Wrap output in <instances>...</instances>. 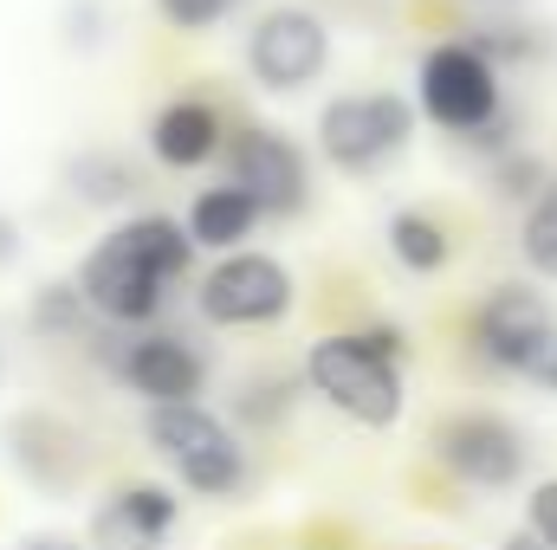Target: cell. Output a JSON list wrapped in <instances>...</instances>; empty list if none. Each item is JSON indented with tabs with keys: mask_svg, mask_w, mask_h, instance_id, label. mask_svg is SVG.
I'll list each match as a JSON object with an SVG mask.
<instances>
[{
	"mask_svg": "<svg viewBox=\"0 0 557 550\" xmlns=\"http://www.w3.org/2000/svg\"><path fill=\"white\" fill-rule=\"evenodd\" d=\"M403 330L396 324H376V330H337V337H318L305 350V383L318 402L357 421V427H396L409 409V383H403Z\"/></svg>",
	"mask_w": 557,
	"mask_h": 550,
	"instance_id": "obj_1",
	"label": "cell"
},
{
	"mask_svg": "<svg viewBox=\"0 0 557 550\" xmlns=\"http://www.w3.org/2000/svg\"><path fill=\"white\" fill-rule=\"evenodd\" d=\"M143 434L156 447V460L201 499H240L253 466H247V447L240 434L208 414L201 402H175V409H149L143 414Z\"/></svg>",
	"mask_w": 557,
	"mask_h": 550,
	"instance_id": "obj_2",
	"label": "cell"
},
{
	"mask_svg": "<svg viewBox=\"0 0 557 550\" xmlns=\"http://www.w3.org/2000/svg\"><path fill=\"white\" fill-rule=\"evenodd\" d=\"M409 137H416V104L396 91H350V98H331L318 111V149L350 175L396 162Z\"/></svg>",
	"mask_w": 557,
	"mask_h": 550,
	"instance_id": "obj_3",
	"label": "cell"
},
{
	"mask_svg": "<svg viewBox=\"0 0 557 550\" xmlns=\"http://www.w3.org/2000/svg\"><path fill=\"white\" fill-rule=\"evenodd\" d=\"M416 98L441 130H460V137L499 124V72H493V59L473 52V46H454V39L421 52Z\"/></svg>",
	"mask_w": 557,
	"mask_h": 550,
	"instance_id": "obj_4",
	"label": "cell"
},
{
	"mask_svg": "<svg viewBox=\"0 0 557 550\" xmlns=\"http://www.w3.org/2000/svg\"><path fill=\"white\" fill-rule=\"evenodd\" d=\"M324 65H331V33H324L318 13H305V7H273V13L253 20V33H247V72L260 78V91L292 98V91L318 85Z\"/></svg>",
	"mask_w": 557,
	"mask_h": 550,
	"instance_id": "obj_5",
	"label": "cell"
},
{
	"mask_svg": "<svg viewBox=\"0 0 557 550\" xmlns=\"http://www.w3.org/2000/svg\"><path fill=\"white\" fill-rule=\"evenodd\" d=\"M78 291H85V304H91L98 317H111V324H149V317L162 311V298H169V278L156 273L137 247L111 227V234L85 253Z\"/></svg>",
	"mask_w": 557,
	"mask_h": 550,
	"instance_id": "obj_6",
	"label": "cell"
},
{
	"mask_svg": "<svg viewBox=\"0 0 557 550\" xmlns=\"http://www.w3.org/2000/svg\"><path fill=\"white\" fill-rule=\"evenodd\" d=\"M292 273L273 253H221V266L201 278V311L208 324L247 330V324H278L292 311Z\"/></svg>",
	"mask_w": 557,
	"mask_h": 550,
	"instance_id": "obj_7",
	"label": "cell"
},
{
	"mask_svg": "<svg viewBox=\"0 0 557 550\" xmlns=\"http://www.w3.org/2000/svg\"><path fill=\"white\" fill-rule=\"evenodd\" d=\"M434 447H441V466L473 492H506L525 473V434L506 414H486V409L454 414Z\"/></svg>",
	"mask_w": 557,
	"mask_h": 550,
	"instance_id": "obj_8",
	"label": "cell"
},
{
	"mask_svg": "<svg viewBox=\"0 0 557 550\" xmlns=\"http://www.w3.org/2000/svg\"><path fill=\"white\" fill-rule=\"evenodd\" d=\"M557 330L552 304H545V291H532V285H493L486 298H480V311H473V350L493 363V370H512V376H525V363L539 357V343Z\"/></svg>",
	"mask_w": 557,
	"mask_h": 550,
	"instance_id": "obj_9",
	"label": "cell"
},
{
	"mask_svg": "<svg viewBox=\"0 0 557 550\" xmlns=\"http://www.w3.org/2000/svg\"><path fill=\"white\" fill-rule=\"evenodd\" d=\"M227 182H240L267 214H298L311 201V168L305 149L278 130H247L227 149Z\"/></svg>",
	"mask_w": 557,
	"mask_h": 550,
	"instance_id": "obj_10",
	"label": "cell"
},
{
	"mask_svg": "<svg viewBox=\"0 0 557 550\" xmlns=\"http://www.w3.org/2000/svg\"><path fill=\"white\" fill-rule=\"evenodd\" d=\"M117 376H124V389H137L149 409H175V402H195L208 389V357L188 337L149 330V337H137L117 357Z\"/></svg>",
	"mask_w": 557,
	"mask_h": 550,
	"instance_id": "obj_11",
	"label": "cell"
},
{
	"mask_svg": "<svg viewBox=\"0 0 557 550\" xmlns=\"http://www.w3.org/2000/svg\"><path fill=\"white\" fill-rule=\"evenodd\" d=\"M182 525V499L169 486H117L98 512H91V545L98 550H162L169 532Z\"/></svg>",
	"mask_w": 557,
	"mask_h": 550,
	"instance_id": "obj_12",
	"label": "cell"
},
{
	"mask_svg": "<svg viewBox=\"0 0 557 550\" xmlns=\"http://www.w3.org/2000/svg\"><path fill=\"white\" fill-rule=\"evenodd\" d=\"M149 155L162 168H201L221 155V117L201 98H175L149 117Z\"/></svg>",
	"mask_w": 557,
	"mask_h": 550,
	"instance_id": "obj_13",
	"label": "cell"
},
{
	"mask_svg": "<svg viewBox=\"0 0 557 550\" xmlns=\"http://www.w3.org/2000/svg\"><path fill=\"white\" fill-rule=\"evenodd\" d=\"M260 221H267V208H260L240 182L201 188V195L188 201V234H195V247H214V253H240V240H253Z\"/></svg>",
	"mask_w": 557,
	"mask_h": 550,
	"instance_id": "obj_14",
	"label": "cell"
},
{
	"mask_svg": "<svg viewBox=\"0 0 557 550\" xmlns=\"http://www.w3.org/2000/svg\"><path fill=\"white\" fill-rule=\"evenodd\" d=\"M117 234H124V240L137 247L143 260H149L156 273L169 278V285H175V278H182L188 266H195V234H188V221L175 227L169 214H137V221H124Z\"/></svg>",
	"mask_w": 557,
	"mask_h": 550,
	"instance_id": "obj_15",
	"label": "cell"
},
{
	"mask_svg": "<svg viewBox=\"0 0 557 550\" xmlns=\"http://www.w3.org/2000/svg\"><path fill=\"white\" fill-rule=\"evenodd\" d=\"M389 253H396V266H409V273H441V266L454 260V240H447V227H441L434 214L403 208V214H389Z\"/></svg>",
	"mask_w": 557,
	"mask_h": 550,
	"instance_id": "obj_16",
	"label": "cell"
},
{
	"mask_svg": "<svg viewBox=\"0 0 557 550\" xmlns=\"http://www.w3.org/2000/svg\"><path fill=\"white\" fill-rule=\"evenodd\" d=\"M72 188L85 195V201H131L143 188V175L124 162V155H104V149H91V155H72Z\"/></svg>",
	"mask_w": 557,
	"mask_h": 550,
	"instance_id": "obj_17",
	"label": "cell"
},
{
	"mask_svg": "<svg viewBox=\"0 0 557 550\" xmlns=\"http://www.w3.org/2000/svg\"><path fill=\"white\" fill-rule=\"evenodd\" d=\"M519 253L539 278H557V175L545 182V195L525 208V227H519Z\"/></svg>",
	"mask_w": 557,
	"mask_h": 550,
	"instance_id": "obj_18",
	"label": "cell"
},
{
	"mask_svg": "<svg viewBox=\"0 0 557 550\" xmlns=\"http://www.w3.org/2000/svg\"><path fill=\"white\" fill-rule=\"evenodd\" d=\"M85 311H91V304H85V291H78V285H46V291H39V304H33L39 330H59V337H72Z\"/></svg>",
	"mask_w": 557,
	"mask_h": 550,
	"instance_id": "obj_19",
	"label": "cell"
},
{
	"mask_svg": "<svg viewBox=\"0 0 557 550\" xmlns=\"http://www.w3.org/2000/svg\"><path fill=\"white\" fill-rule=\"evenodd\" d=\"M234 7H240V0H156V13H162L169 26H182V33H208V26H221Z\"/></svg>",
	"mask_w": 557,
	"mask_h": 550,
	"instance_id": "obj_20",
	"label": "cell"
},
{
	"mask_svg": "<svg viewBox=\"0 0 557 550\" xmlns=\"http://www.w3.org/2000/svg\"><path fill=\"white\" fill-rule=\"evenodd\" d=\"M525 525L545 550H557V479H539L532 499H525Z\"/></svg>",
	"mask_w": 557,
	"mask_h": 550,
	"instance_id": "obj_21",
	"label": "cell"
},
{
	"mask_svg": "<svg viewBox=\"0 0 557 550\" xmlns=\"http://www.w3.org/2000/svg\"><path fill=\"white\" fill-rule=\"evenodd\" d=\"M525 383H539L545 396H557V330L545 337V343H539V357L525 363Z\"/></svg>",
	"mask_w": 557,
	"mask_h": 550,
	"instance_id": "obj_22",
	"label": "cell"
},
{
	"mask_svg": "<svg viewBox=\"0 0 557 550\" xmlns=\"http://www.w3.org/2000/svg\"><path fill=\"white\" fill-rule=\"evenodd\" d=\"M20 550H78L72 538H59V532H39V538H26Z\"/></svg>",
	"mask_w": 557,
	"mask_h": 550,
	"instance_id": "obj_23",
	"label": "cell"
},
{
	"mask_svg": "<svg viewBox=\"0 0 557 550\" xmlns=\"http://www.w3.org/2000/svg\"><path fill=\"white\" fill-rule=\"evenodd\" d=\"M0 260H13V221H0Z\"/></svg>",
	"mask_w": 557,
	"mask_h": 550,
	"instance_id": "obj_24",
	"label": "cell"
},
{
	"mask_svg": "<svg viewBox=\"0 0 557 550\" xmlns=\"http://www.w3.org/2000/svg\"><path fill=\"white\" fill-rule=\"evenodd\" d=\"M499 550H545V545H539V538H506Z\"/></svg>",
	"mask_w": 557,
	"mask_h": 550,
	"instance_id": "obj_25",
	"label": "cell"
},
{
	"mask_svg": "<svg viewBox=\"0 0 557 550\" xmlns=\"http://www.w3.org/2000/svg\"><path fill=\"white\" fill-rule=\"evenodd\" d=\"M0 376H7V350H0Z\"/></svg>",
	"mask_w": 557,
	"mask_h": 550,
	"instance_id": "obj_26",
	"label": "cell"
}]
</instances>
